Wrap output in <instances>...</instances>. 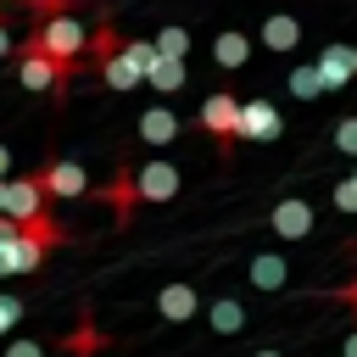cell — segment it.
<instances>
[{"instance_id": "ba28073f", "label": "cell", "mask_w": 357, "mask_h": 357, "mask_svg": "<svg viewBox=\"0 0 357 357\" xmlns=\"http://www.w3.org/2000/svg\"><path fill=\"white\" fill-rule=\"evenodd\" d=\"M134 195L139 201H173L178 195V167L173 162H145V167H134Z\"/></svg>"}, {"instance_id": "7402d4cb", "label": "cell", "mask_w": 357, "mask_h": 357, "mask_svg": "<svg viewBox=\"0 0 357 357\" xmlns=\"http://www.w3.org/2000/svg\"><path fill=\"white\" fill-rule=\"evenodd\" d=\"M290 95H296V100H312V95H324V78H318V67H296V73H290Z\"/></svg>"}, {"instance_id": "e0dca14e", "label": "cell", "mask_w": 357, "mask_h": 357, "mask_svg": "<svg viewBox=\"0 0 357 357\" xmlns=\"http://www.w3.org/2000/svg\"><path fill=\"white\" fill-rule=\"evenodd\" d=\"M145 84H151L156 95L184 89V61H173V56H151V61H145Z\"/></svg>"}, {"instance_id": "ac0fdd59", "label": "cell", "mask_w": 357, "mask_h": 357, "mask_svg": "<svg viewBox=\"0 0 357 357\" xmlns=\"http://www.w3.org/2000/svg\"><path fill=\"white\" fill-rule=\"evenodd\" d=\"M106 201L117 206V223H128V218H134L139 195H134V167H128V162H123V167H117V178L106 184Z\"/></svg>"}, {"instance_id": "4dcf8cb0", "label": "cell", "mask_w": 357, "mask_h": 357, "mask_svg": "<svg viewBox=\"0 0 357 357\" xmlns=\"http://www.w3.org/2000/svg\"><path fill=\"white\" fill-rule=\"evenodd\" d=\"M257 357H284V351H257Z\"/></svg>"}, {"instance_id": "603a6c76", "label": "cell", "mask_w": 357, "mask_h": 357, "mask_svg": "<svg viewBox=\"0 0 357 357\" xmlns=\"http://www.w3.org/2000/svg\"><path fill=\"white\" fill-rule=\"evenodd\" d=\"M335 151H340V156H357V112L335 123Z\"/></svg>"}, {"instance_id": "3957f363", "label": "cell", "mask_w": 357, "mask_h": 357, "mask_svg": "<svg viewBox=\"0 0 357 357\" xmlns=\"http://www.w3.org/2000/svg\"><path fill=\"white\" fill-rule=\"evenodd\" d=\"M45 251H50L45 240H33L28 229H17V223H11V229L0 234V279H22V273H39V268H45Z\"/></svg>"}, {"instance_id": "30bf717a", "label": "cell", "mask_w": 357, "mask_h": 357, "mask_svg": "<svg viewBox=\"0 0 357 357\" xmlns=\"http://www.w3.org/2000/svg\"><path fill=\"white\" fill-rule=\"evenodd\" d=\"M156 312H162L167 324H184V318H195V312H201V290H195L190 279L162 284V290H156Z\"/></svg>"}, {"instance_id": "d6a6232c", "label": "cell", "mask_w": 357, "mask_h": 357, "mask_svg": "<svg viewBox=\"0 0 357 357\" xmlns=\"http://www.w3.org/2000/svg\"><path fill=\"white\" fill-rule=\"evenodd\" d=\"M351 67H357V45H351Z\"/></svg>"}, {"instance_id": "7c38bea8", "label": "cell", "mask_w": 357, "mask_h": 357, "mask_svg": "<svg viewBox=\"0 0 357 357\" xmlns=\"http://www.w3.org/2000/svg\"><path fill=\"white\" fill-rule=\"evenodd\" d=\"M312 67H318V78H324V89H346V84L357 78V67H351V45H324Z\"/></svg>"}, {"instance_id": "cb8c5ba5", "label": "cell", "mask_w": 357, "mask_h": 357, "mask_svg": "<svg viewBox=\"0 0 357 357\" xmlns=\"http://www.w3.org/2000/svg\"><path fill=\"white\" fill-rule=\"evenodd\" d=\"M17 324H22V301L17 296H0V335H11Z\"/></svg>"}, {"instance_id": "8fae6325", "label": "cell", "mask_w": 357, "mask_h": 357, "mask_svg": "<svg viewBox=\"0 0 357 357\" xmlns=\"http://www.w3.org/2000/svg\"><path fill=\"white\" fill-rule=\"evenodd\" d=\"M268 223H273L279 240H301V234H312V206H307L301 195H290V201H279V206L268 212Z\"/></svg>"}, {"instance_id": "4316f807", "label": "cell", "mask_w": 357, "mask_h": 357, "mask_svg": "<svg viewBox=\"0 0 357 357\" xmlns=\"http://www.w3.org/2000/svg\"><path fill=\"white\" fill-rule=\"evenodd\" d=\"M0 178H11V145H0Z\"/></svg>"}, {"instance_id": "d6986e66", "label": "cell", "mask_w": 357, "mask_h": 357, "mask_svg": "<svg viewBox=\"0 0 357 357\" xmlns=\"http://www.w3.org/2000/svg\"><path fill=\"white\" fill-rule=\"evenodd\" d=\"M206 324H212L218 335H240V329H245V307H240V296H218V301L206 307Z\"/></svg>"}, {"instance_id": "484cf974", "label": "cell", "mask_w": 357, "mask_h": 357, "mask_svg": "<svg viewBox=\"0 0 357 357\" xmlns=\"http://www.w3.org/2000/svg\"><path fill=\"white\" fill-rule=\"evenodd\" d=\"M6 357H45V346H39V340H11Z\"/></svg>"}, {"instance_id": "5bb4252c", "label": "cell", "mask_w": 357, "mask_h": 357, "mask_svg": "<svg viewBox=\"0 0 357 357\" xmlns=\"http://www.w3.org/2000/svg\"><path fill=\"white\" fill-rule=\"evenodd\" d=\"M257 39H262L268 50H279V56H290V50L301 45V22H296L290 11H273V17L262 22V33H257Z\"/></svg>"}, {"instance_id": "6da1fadb", "label": "cell", "mask_w": 357, "mask_h": 357, "mask_svg": "<svg viewBox=\"0 0 357 357\" xmlns=\"http://www.w3.org/2000/svg\"><path fill=\"white\" fill-rule=\"evenodd\" d=\"M28 45L45 50V56H56V61H84L89 33H84V22H78L73 11H56V17H39V22H33Z\"/></svg>"}, {"instance_id": "f1b7e54d", "label": "cell", "mask_w": 357, "mask_h": 357, "mask_svg": "<svg viewBox=\"0 0 357 357\" xmlns=\"http://www.w3.org/2000/svg\"><path fill=\"white\" fill-rule=\"evenodd\" d=\"M0 56H11V33H6V22H0Z\"/></svg>"}, {"instance_id": "83f0119b", "label": "cell", "mask_w": 357, "mask_h": 357, "mask_svg": "<svg viewBox=\"0 0 357 357\" xmlns=\"http://www.w3.org/2000/svg\"><path fill=\"white\" fill-rule=\"evenodd\" d=\"M340 357H357V329L346 335V346H340Z\"/></svg>"}, {"instance_id": "7a4b0ae2", "label": "cell", "mask_w": 357, "mask_h": 357, "mask_svg": "<svg viewBox=\"0 0 357 357\" xmlns=\"http://www.w3.org/2000/svg\"><path fill=\"white\" fill-rule=\"evenodd\" d=\"M78 67H84V61H56V56H45V50L22 45V56H17V84H22V89H33V95H56Z\"/></svg>"}, {"instance_id": "9a60e30c", "label": "cell", "mask_w": 357, "mask_h": 357, "mask_svg": "<svg viewBox=\"0 0 357 357\" xmlns=\"http://www.w3.org/2000/svg\"><path fill=\"white\" fill-rule=\"evenodd\" d=\"M212 61H218L223 73H240V67L251 61V39H245L240 28H223V33L212 39Z\"/></svg>"}, {"instance_id": "1f68e13d", "label": "cell", "mask_w": 357, "mask_h": 357, "mask_svg": "<svg viewBox=\"0 0 357 357\" xmlns=\"http://www.w3.org/2000/svg\"><path fill=\"white\" fill-rule=\"evenodd\" d=\"M6 229H11V218H0V234H6Z\"/></svg>"}, {"instance_id": "8992f818", "label": "cell", "mask_w": 357, "mask_h": 357, "mask_svg": "<svg viewBox=\"0 0 357 357\" xmlns=\"http://www.w3.org/2000/svg\"><path fill=\"white\" fill-rule=\"evenodd\" d=\"M234 117H240V95L212 89V95L201 100V134H212V145H218V151H229V145H234Z\"/></svg>"}, {"instance_id": "44dd1931", "label": "cell", "mask_w": 357, "mask_h": 357, "mask_svg": "<svg viewBox=\"0 0 357 357\" xmlns=\"http://www.w3.org/2000/svg\"><path fill=\"white\" fill-rule=\"evenodd\" d=\"M117 50H123V33H117V28H112V22H100V28H95V33H89V45H84V56H89V61H95V67H100V61H106V56H117Z\"/></svg>"}, {"instance_id": "2e32d148", "label": "cell", "mask_w": 357, "mask_h": 357, "mask_svg": "<svg viewBox=\"0 0 357 357\" xmlns=\"http://www.w3.org/2000/svg\"><path fill=\"white\" fill-rule=\"evenodd\" d=\"M178 117H173V106H151V112H139V139L145 145H167V139H178Z\"/></svg>"}, {"instance_id": "5b68a950", "label": "cell", "mask_w": 357, "mask_h": 357, "mask_svg": "<svg viewBox=\"0 0 357 357\" xmlns=\"http://www.w3.org/2000/svg\"><path fill=\"white\" fill-rule=\"evenodd\" d=\"M33 178H39L45 201H73V195H89V173H84V162H67V156H50Z\"/></svg>"}, {"instance_id": "836d02e7", "label": "cell", "mask_w": 357, "mask_h": 357, "mask_svg": "<svg viewBox=\"0 0 357 357\" xmlns=\"http://www.w3.org/2000/svg\"><path fill=\"white\" fill-rule=\"evenodd\" d=\"M351 184H357V167H351Z\"/></svg>"}, {"instance_id": "ffe728a7", "label": "cell", "mask_w": 357, "mask_h": 357, "mask_svg": "<svg viewBox=\"0 0 357 357\" xmlns=\"http://www.w3.org/2000/svg\"><path fill=\"white\" fill-rule=\"evenodd\" d=\"M151 45H156V56H173V61H184V56H190V28H184V22H167V28H162Z\"/></svg>"}, {"instance_id": "d4e9b609", "label": "cell", "mask_w": 357, "mask_h": 357, "mask_svg": "<svg viewBox=\"0 0 357 357\" xmlns=\"http://www.w3.org/2000/svg\"><path fill=\"white\" fill-rule=\"evenodd\" d=\"M335 206L340 212H357V184L351 178H335Z\"/></svg>"}, {"instance_id": "277c9868", "label": "cell", "mask_w": 357, "mask_h": 357, "mask_svg": "<svg viewBox=\"0 0 357 357\" xmlns=\"http://www.w3.org/2000/svg\"><path fill=\"white\" fill-rule=\"evenodd\" d=\"M151 56H156L151 39H123V50L100 61V78H106L112 89H134V84H145V61H151Z\"/></svg>"}, {"instance_id": "f546056e", "label": "cell", "mask_w": 357, "mask_h": 357, "mask_svg": "<svg viewBox=\"0 0 357 357\" xmlns=\"http://www.w3.org/2000/svg\"><path fill=\"white\" fill-rule=\"evenodd\" d=\"M0 218H6V178H0Z\"/></svg>"}, {"instance_id": "4fadbf2b", "label": "cell", "mask_w": 357, "mask_h": 357, "mask_svg": "<svg viewBox=\"0 0 357 357\" xmlns=\"http://www.w3.org/2000/svg\"><path fill=\"white\" fill-rule=\"evenodd\" d=\"M245 279H251L257 290H284V284H290V262H284L279 251H262V257L245 262Z\"/></svg>"}, {"instance_id": "9c48e42d", "label": "cell", "mask_w": 357, "mask_h": 357, "mask_svg": "<svg viewBox=\"0 0 357 357\" xmlns=\"http://www.w3.org/2000/svg\"><path fill=\"white\" fill-rule=\"evenodd\" d=\"M6 218H11V223L45 218V190H39V178H33V173H22V178H6Z\"/></svg>"}, {"instance_id": "52a82bcc", "label": "cell", "mask_w": 357, "mask_h": 357, "mask_svg": "<svg viewBox=\"0 0 357 357\" xmlns=\"http://www.w3.org/2000/svg\"><path fill=\"white\" fill-rule=\"evenodd\" d=\"M284 134V117L273 100H240V117H234V139H279Z\"/></svg>"}]
</instances>
